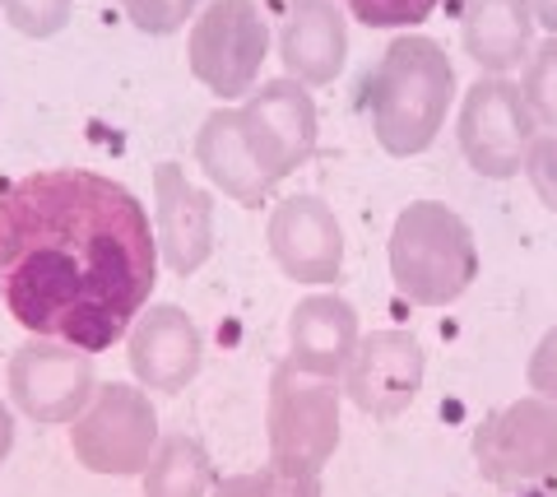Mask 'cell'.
<instances>
[{
  "instance_id": "1",
  "label": "cell",
  "mask_w": 557,
  "mask_h": 497,
  "mask_svg": "<svg viewBox=\"0 0 557 497\" xmlns=\"http://www.w3.org/2000/svg\"><path fill=\"white\" fill-rule=\"evenodd\" d=\"M159 284L149 210L116 177L42 167L0 191V302L38 339L102 353Z\"/></svg>"
},
{
  "instance_id": "2",
  "label": "cell",
  "mask_w": 557,
  "mask_h": 497,
  "mask_svg": "<svg viewBox=\"0 0 557 497\" xmlns=\"http://www.w3.org/2000/svg\"><path fill=\"white\" fill-rule=\"evenodd\" d=\"M368 122L391 159H413L437 145L456 102V65L428 33H399L368 75Z\"/></svg>"
},
{
  "instance_id": "3",
  "label": "cell",
  "mask_w": 557,
  "mask_h": 497,
  "mask_svg": "<svg viewBox=\"0 0 557 497\" xmlns=\"http://www.w3.org/2000/svg\"><path fill=\"white\" fill-rule=\"evenodd\" d=\"M386 265L395 294L413 307H450L479 279L474 228L442 200H409L399 210Z\"/></svg>"
},
{
  "instance_id": "4",
  "label": "cell",
  "mask_w": 557,
  "mask_h": 497,
  "mask_svg": "<svg viewBox=\"0 0 557 497\" xmlns=\"http://www.w3.org/2000/svg\"><path fill=\"white\" fill-rule=\"evenodd\" d=\"M339 382L321 376L302 363H274L270 372V396H265V442H270V460L278 465H298L321 474L330 465V456L339 451Z\"/></svg>"
},
{
  "instance_id": "5",
  "label": "cell",
  "mask_w": 557,
  "mask_h": 497,
  "mask_svg": "<svg viewBox=\"0 0 557 497\" xmlns=\"http://www.w3.org/2000/svg\"><path fill=\"white\" fill-rule=\"evenodd\" d=\"M159 437H163L159 409H153L149 390L131 382H98L94 400L70 423V451H75L84 470L102 479L145 474Z\"/></svg>"
},
{
  "instance_id": "6",
  "label": "cell",
  "mask_w": 557,
  "mask_h": 497,
  "mask_svg": "<svg viewBox=\"0 0 557 497\" xmlns=\"http://www.w3.org/2000/svg\"><path fill=\"white\" fill-rule=\"evenodd\" d=\"M186 65L214 98H247L270 57V24L256 0H209L186 24Z\"/></svg>"
},
{
  "instance_id": "7",
  "label": "cell",
  "mask_w": 557,
  "mask_h": 497,
  "mask_svg": "<svg viewBox=\"0 0 557 497\" xmlns=\"http://www.w3.org/2000/svg\"><path fill=\"white\" fill-rule=\"evenodd\" d=\"M474 465L497 488H539L557 474V409L539 396H520L511 405L483 414L474 427Z\"/></svg>"
},
{
  "instance_id": "8",
  "label": "cell",
  "mask_w": 557,
  "mask_h": 497,
  "mask_svg": "<svg viewBox=\"0 0 557 497\" xmlns=\"http://www.w3.org/2000/svg\"><path fill=\"white\" fill-rule=\"evenodd\" d=\"M237 126H242V140H247L251 159L270 186L298 173L321 145L317 98L288 75L256 84L237 108Z\"/></svg>"
},
{
  "instance_id": "9",
  "label": "cell",
  "mask_w": 557,
  "mask_h": 497,
  "mask_svg": "<svg viewBox=\"0 0 557 497\" xmlns=\"http://www.w3.org/2000/svg\"><path fill=\"white\" fill-rule=\"evenodd\" d=\"M5 390H10V409H20L28 423H42V427L65 423L70 427L98 390L94 353L70 349V345H61V339L33 335L10 353Z\"/></svg>"
},
{
  "instance_id": "10",
  "label": "cell",
  "mask_w": 557,
  "mask_h": 497,
  "mask_svg": "<svg viewBox=\"0 0 557 497\" xmlns=\"http://www.w3.org/2000/svg\"><path fill=\"white\" fill-rule=\"evenodd\" d=\"M530 140L534 122L525 112V98H520V84H511L507 75H483L469 84L456 116V145L479 177H516Z\"/></svg>"
},
{
  "instance_id": "11",
  "label": "cell",
  "mask_w": 557,
  "mask_h": 497,
  "mask_svg": "<svg viewBox=\"0 0 557 497\" xmlns=\"http://www.w3.org/2000/svg\"><path fill=\"white\" fill-rule=\"evenodd\" d=\"M428 382V349L409 331H372L339 372V396L368 419H399Z\"/></svg>"
},
{
  "instance_id": "12",
  "label": "cell",
  "mask_w": 557,
  "mask_h": 497,
  "mask_svg": "<svg viewBox=\"0 0 557 497\" xmlns=\"http://www.w3.org/2000/svg\"><path fill=\"white\" fill-rule=\"evenodd\" d=\"M265 247L293 284L325 288L344 274V228L321 196H284L265 219Z\"/></svg>"
},
{
  "instance_id": "13",
  "label": "cell",
  "mask_w": 557,
  "mask_h": 497,
  "mask_svg": "<svg viewBox=\"0 0 557 497\" xmlns=\"http://www.w3.org/2000/svg\"><path fill=\"white\" fill-rule=\"evenodd\" d=\"M126 363L139 390L182 396L205 368V335L177 302L145 307L126 331Z\"/></svg>"
},
{
  "instance_id": "14",
  "label": "cell",
  "mask_w": 557,
  "mask_h": 497,
  "mask_svg": "<svg viewBox=\"0 0 557 497\" xmlns=\"http://www.w3.org/2000/svg\"><path fill=\"white\" fill-rule=\"evenodd\" d=\"M153 247L168 274H196L214 256V196L182 163H153Z\"/></svg>"
},
{
  "instance_id": "15",
  "label": "cell",
  "mask_w": 557,
  "mask_h": 497,
  "mask_svg": "<svg viewBox=\"0 0 557 497\" xmlns=\"http://www.w3.org/2000/svg\"><path fill=\"white\" fill-rule=\"evenodd\" d=\"M278 61L302 89H325L348 65V14L339 0H288L278 24Z\"/></svg>"
},
{
  "instance_id": "16",
  "label": "cell",
  "mask_w": 557,
  "mask_h": 497,
  "mask_svg": "<svg viewBox=\"0 0 557 497\" xmlns=\"http://www.w3.org/2000/svg\"><path fill=\"white\" fill-rule=\"evenodd\" d=\"M358 339H362L358 312H354V302L339 294H307L288 312V358L321 376H335L339 382V372L348 358H354Z\"/></svg>"
},
{
  "instance_id": "17",
  "label": "cell",
  "mask_w": 557,
  "mask_h": 497,
  "mask_svg": "<svg viewBox=\"0 0 557 497\" xmlns=\"http://www.w3.org/2000/svg\"><path fill=\"white\" fill-rule=\"evenodd\" d=\"M460 42L483 75H511L534 51L525 0H460Z\"/></svg>"
},
{
  "instance_id": "18",
  "label": "cell",
  "mask_w": 557,
  "mask_h": 497,
  "mask_svg": "<svg viewBox=\"0 0 557 497\" xmlns=\"http://www.w3.org/2000/svg\"><path fill=\"white\" fill-rule=\"evenodd\" d=\"M196 163L200 173L209 177L214 191H223L228 200L247 204V210H260L270 200L274 186L265 182V173L256 167L247 140H242V126H237V108H214L200 122L196 131Z\"/></svg>"
},
{
  "instance_id": "19",
  "label": "cell",
  "mask_w": 557,
  "mask_h": 497,
  "mask_svg": "<svg viewBox=\"0 0 557 497\" xmlns=\"http://www.w3.org/2000/svg\"><path fill=\"white\" fill-rule=\"evenodd\" d=\"M214 484V460H209L205 442H196L190 433H163L145 474H139L145 497H209Z\"/></svg>"
},
{
  "instance_id": "20",
  "label": "cell",
  "mask_w": 557,
  "mask_h": 497,
  "mask_svg": "<svg viewBox=\"0 0 557 497\" xmlns=\"http://www.w3.org/2000/svg\"><path fill=\"white\" fill-rule=\"evenodd\" d=\"M520 98L534 131L557 135V38H544L520 65Z\"/></svg>"
},
{
  "instance_id": "21",
  "label": "cell",
  "mask_w": 557,
  "mask_h": 497,
  "mask_svg": "<svg viewBox=\"0 0 557 497\" xmlns=\"http://www.w3.org/2000/svg\"><path fill=\"white\" fill-rule=\"evenodd\" d=\"M70 14H75V0H0V20L33 42H47L57 33H65Z\"/></svg>"
},
{
  "instance_id": "22",
  "label": "cell",
  "mask_w": 557,
  "mask_h": 497,
  "mask_svg": "<svg viewBox=\"0 0 557 497\" xmlns=\"http://www.w3.org/2000/svg\"><path fill=\"white\" fill-rule=\"evenodd\" d=\"M200 5L205 0H121L126 20L139 33H149V38H172V33H182L200 14Z\"/></svg>"
},
{
  "instance_id": "23",
  "label": "cell",
  "mask_w": 557,
  "mask_h": 497,
  "mask_svg": "<svg viewBox=\"0 0 557 497\" xmlns=\"http://www.w3.org/2000/svg\"><path fill=\"white\" fill-rule=\"evenodd\" d=\"M344 5L368 28H413V24H423L442 0H344Z\"/></svg>"
},
{
  "instance_id": "24",
  "label": "cell",
  "mask_w": 557,
  "mask_h": 497,
  "mask_svg": "<svg viewBox=\"0 0 557 497\" xmlns=\"http://www.w3.org/2000/svg\"><path fill=\"white\" fill-rule=\"evenodd\" d=\"M520 173L530 177L539 204L557 214V135L534 131V140H530V149H525V163H520Z\"/></svg>"
},
{
  "instance_id": "25",
  "label": "cell",
  "mask_w": 557,
  "mask_h": 497,
  "mask_svg": "<svg viewBox=\"0 0 557 497\" xmlns=\"http://www.w3.org/2000/svg\"><path fill=\"white\" fill-rule=\"evenodd\" d=\"M256 493L260 497H321V474L298 470V465H278L270 460L265 470H256Z\"/></svg>"
},
{
  "instance_id": "26",
  "label": "cell",
  "mask_w": 557,
  "mask_h": 497,
  "mask_svg": "<svg viewBox=\"0 0 557 497\" xmlns=\"http://www.w3.org/2000/svg\"><path fill=\"white\" fill-rule=\"evenodd\" d=\"M525 382H530V396L548 400L557 409V325L534 345L530 363H525Z\"/></svg>"
},
{
  "instance_id": "27",
  "label": "cell",
  "mask_w": 557,
  "mask_h": 497,
  "mask_svg": "<svg viewBox=\"0 0 557 497\" xmlns=\"http://www.w3.org/2000/svg\"><path fill=\"white\" fill-rule=\"evenodd\" d=\"M209 497H260V493H256V479L251 474H233V479H219Z\"/></svg>"
},
{
  "instance_id": "28",
  "label": "cell",
  "mask_w": 557,
  "mask_h": 497,
  "mask_svg": "<svg viewBox=\"0 0 557 497\" xmlns=\"http://www.w3.org/2000/svg\"><path fill=\"white\" fill-rule=\"evenodd\" d=\"M525 10L539 28H548V38H557V0H525Z\"/></svg>"
},
{
  "instance_id": "29",
  "label": "cell",
  "mask_w": 557,
  "mask_h": 497,
  "mask_svg": "<svg viewBox=\"0 0 557 497\" xmlns=\"http://www.w3.org/2000/svg\"><path fill=\"white\" fill-rule=\"evenodd\" d=\"M10 451H14V409L0 400V465L10 460Z\"/></svg>"
},
{
  "instance_id": "30",
  "label": "cell",
  "mask_w": 557,
  "mask_h": 497,
  "mask_svg": "<svg viewBox=\"0 0 557 497\" xmlns=\"http://www.w3.org/2000/svg\"><path fill=\"white\" fill-rule=\"evenodd\" d=\"M516 497H557V488H544V484H539V488H520Z\"/></svg>"
}]
</instances>
